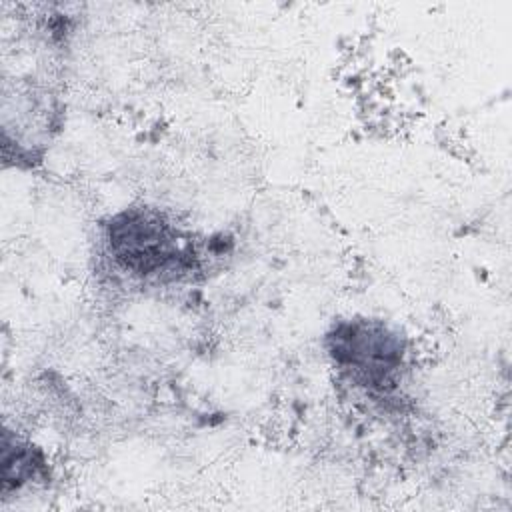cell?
Listing matches in <instances>:
<instances>
[{"instance_id":"6da1fadb","label":"cell","mask_w":512,"mask_h":512,"mask_svg":"<svg viewBox=\"0 0 512 512\" xmlns=\"http://www.w3.org/2000/svg\"><path fill=\"white\" fill-rule=\"evenodd\" d=\"M108 244L114 260L138 276L180 274L194 260L190 238L148 208L118 214L108 224Z\"/></svg>"},{"instance_id":"7a4b0ae2","label":"cell","mask_w":512,"mask_h":512,"mask_svg":"<svg viewBox=\"0 0 512 512\" xmlns=\"http://www.w3.org/2000/svg\"><path fill=\"white\" fill-rule=\"evenodd\" d=\"M330 354L336 364L352 370L362 386L388 390L402 364V344L382 322L354 320L330 334Z\"/></svg>"},{"instance_id":"3957f363","label":"cell","mask_w":512,"mask_h":512,"mask_svg":"<svg viewBox=\"0 0 512 512\" xmlns=\"http://www.w3.org/2000/svg\"><path fill=\"white\" fill-rule=\"evenodd\" d=\"M4 490H8L12 484H22L28 478L34 476L36 468L40 464H36L34 454L28 450V446H14L10 448L8 442L4 440Z\"/></svg>"}]
</instances>
